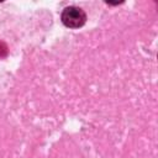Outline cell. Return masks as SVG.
<instances>
[{
	"instance_id": "6da1fadb",
	"label": "cell",
	"mask_w": 158,
	"mask_h": 158,
	"mask_svg": "<svg viewBox=\"0 0 158 158\" xmlns=\"http://www.w3.org/2000/svg\"><path fill=\"white\" fill-rule=\"evenodd\" d=\"M60 21L68 28H80L86 22V14L81 7L70 5L63 9Z\"/></svg>"
},
{
	"instance_id": "7a4b0ae2",
	"label": "cell",
	"mask_w": 158,
	"mask_h": 158,
	"mask_svg": "<svg viewBox=\"0 0 158 158\" xmlns=\"http://www.w3.org/2000/svg\"><path fill=\"white\" fill-rule=\"evenodd\" d=\"M6 54H7V47H6V44L4 42L0 41V58L5 57Z\"/></svg>"
}]
</instances>
